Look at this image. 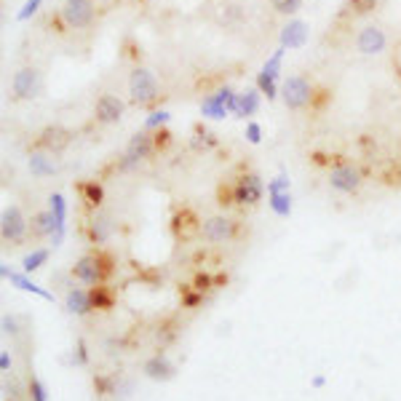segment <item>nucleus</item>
Returning <instances> with one entry per match:
<instances>
[{"label":"nucleus","mask_w":401,"mask_h":401,"mask_svg":"<svg viewBox=\"0 0 401 401\" xmlns=\"http://www.w3.org/2000/svg\"><path fill=\"white\" fill-rule=\"evenodd\" d=\"M41 3H43V0H27V3L22 6V11L16 14V19H19V22H27L30 16H35V14H38Z\"/></svg>","instance_id":"obj_35"},{"label":"nucleus","mask_w":401,"mask_h":401,"mask_svg":"<svg viewBox=\"0 0 401 401\" xmlns=\"http://www.w3.org/2000/svg\"><path fill=\"white\" fill-rule=\"evenodd\" d=\"M48 262V249H33L30 255L22 257V273H35V270H41V267Z\"/></svg>","instance_id":"obj_22"},{"label":"nucleus","mask_w":401,"mask_h":401,"mask_svg":"<svg viewBox=\"0 0 401 401\" xmlns=\"http://www.w3.org/2000/svg\"><path fill=\"white\" fill-rule=\"evenodd\" d=\"M246 139H249L252 145H260V142H262V126L255 121L246 123Z\"/></svg>","instance_id":"obj_36"},{"label":"nucleus","mask_w":401,"mask_h":401,"mask_svg":"<svg viewBox=\"0 0 401 401\" xmlns=\"http://www.w3.org/2000/svg\"><path fill=\"white\" fill-rule=\"evenodd\" d=\"M56 230V223H54V214L48 212H38L33 217V233L35 235H54Z\"/></svg>","instance_id":"obj_23"},{"label":"nucleus","mask_w":401,"mask_h":401,"mask_svg":"<svg viewBox=\"0 0 401 401\" xmlns=\"http://www.w3.org/2000/svg\"><path fill=\"white\" fill-rule=\"evenodd\" d=\"M65 308L73 316H89L94 311V302H91V292L80 289V287H70L65 294Z\"/></svg>","instance_id":"obj_18"},{"label":"nucleus","mask_w":401,"mask_h":401,"mask_svg":"<svg viewBox=\"0 0 401 401\" xmlns=\"http://www.w3.org/2000/svg\"><path fill=\"white\" fill-rule=\"evenodd\" d=\"M169 137H171V134H169L166 129H161V132H156V134H153V139H156V147H164V145H169Z\"/></svg>","instance_id":"obj_42"},{"label":"nucleus","mask_w":401,"mask_h":401,"mask_svg":"<svg viewBox=\"0 0 401 401\" xmlns=\"http://www.w3.org/2000/svg\"><path fill=\"white\" fill-rule=\"evenodd\" d=\"M348 3L356 14H369L378 9V0H348Z\"/></svg>","instance_id":"obj_38"},{"label":"nucleus","mask_w":401,"mask_h":401,"mask_svg":"<svg viewBox=\"0 0 401 401\" xmlns=\"http://www.w3.org/2000/svg\"><path fill=\"white\" fill-rule=\"evenodd\" d=\"M267 203H270L273 214H279V217L292 214V193H273V196H267Z\"/></svg>","instance_id":"obj_24"},{"label":"nucleus","mask_w":401,"mask_h":401,"mask_svg":"<svg viewBox=\"0 0 401 401\" xmlns=\"http://www.w3.org/2000/svg\"><path fill=\"white\" fill-rule=\"evenodd\" d=\"M0 326H3V334H16V332H19V324H16V319H14V316H3V319H0Z\"/></svg>","instance_id":"obj_39"},{"label":"nucleus","mask_w":401,"mask_h":401,"mask_svg":"<svg viewBox=\"0 0 401 401\" xmlns=\"http://www.w3.org/2000/svg\"><path fill=\"white\" fill-rule=\"evenodd\" d=\"M9 369H11V353L0 351V372H9Z\"/></svg>","instance_id":"obj_43"},{"label":"nucleus","mask_w":401,"mask_h":401,"mask_svg":"<svg viewBox=\"0 0 401 401\" xmlns=\"http://www.w3.org/2000/svg\"><path fill=\"white\" fill-rule=\"evenodd\" d=\"M73 361H75V364H80V367H83V364H89V353H86V343H83V340H78Z\"/></svg>","instance_id":"obj_40"},{"label":"nucleus","mask_w":401,"mask_h":401,"mask_svg":"<svg viewBox=\"0 0 401 401\" xmlns=\"http://www.w3.org/2000/svg\"><path fill=\"white\" fill-rule=\"evenodd\" d=\"M110 260L102 255H89V257H80L78 262L73 265V276L86 284V287H102V281L110 276Z\"/></svg>","instance_id":"obj_2"},{"label":"nucleus","mask_w":401,"mask_h":401,"mask_svg":"<svg viewBox=\"0 0 401 401\" xmlns=\"http://www.w3.org/2000/svg\"><path fill=\"white\" fill-rule=\"evenodd\" d=\"M393 67L399 70V75H401V46L396 48V54H393Z\"/></svg>","instance_id":"obj_45"},{"label":"nucleus","mask_w":401,"mask_h":401,"mask_svg":"<svg viewBox=\"0 0 401 401\" xmlns=\"http://www.w3.org/2000/svg\"><path fill=\"white\" fill-rule=\"evenodd\" d=\"M169 121H171V112L169 110H153L145 118V132H161V129H166Z\"/></svg>","instance_id":"obj_27"},{"label":"nucleus","mask_w":401,"mask_h":401,"mask_svg":"<svg viewBox=\"0 0 401 401\" xmlns=\"http://www.w3.org/2000/svg\"><path fill=\"white\" fill-rule=\"evenodd\" d=\"M270 6L281 16H294L302 9V0H270Z\"/></svg>","instance_id":"obj_31"},{"label":"nucleus","mask_w":401,"mask_h":401,"mask_svg":"<svg viewBox=\"0 0 401 401\" xmlns=\"http://www.w3.org/2000/svg\"><path fill=\"white\" fill-rule=\"evenodd\" d=\"M279 41L284 48H302L308 43V24L302 19H289V22L281 27Z\"/></svg>","instance_id":"obj_16"},{"label":"nucleus","mask_w":401,"mask_h":401,"mask_svg":"<svg viewBox=\"0 0 401 401\" xmlns=\"http://www.w3.org/2000/svg\"><path fill=\"white\" fill-rule=\"evenodd\" d=\"M94 14H97V9L91 0H65L59 16L70 30H86L94 22Z\"/></svg>","instance_id":"obj_6"},{"label":"nucleus","mask_w":401,"mask_h":401,"mask_svg":"<svg viewBox=\"0 0 401 401\" xmlns=\"http://www.w3.org/2000/svg\"><path fill=\"white\" fill-rule=\"evenodd\" d=\"M265 196V185H262V177L255 174V171H246L244 177L235 182L233 188V200L241 203V206H257Z\"/></svg>","instance_id":"obj_7"},{"label":"nucleus","mask_w":401,"mask_h":401,"mask_svg":"<svg viewBox=\"0 0 401 401\" xmlns=\"http://www.w3.org/2000/svg\"><path fill=\"white\" fill-rule=\"evenodd\" d=\"M123 112H126V102L121 97H115V94H102L97 105H94V118L105 123V126L118 123L123 118Z\"/></svg>","instance_id":"obj_10"},{"label":"nucleus","mask_w":401,"mask_h":401,"mask_svg":"<svg viewBox=\"0 0 401 401\" xmlns=\"http://www.w3.org/2000/svg\"><path fill=\"white\" fill-rule=\"evenodd\" d=\"M27 166H30V174H33L35 179H48L59 171V166L54 164V158L48 156L46 150H35V153H30Z\"/></svg>","instance_id":"obj_19"},{"label":"nucleus","mask_w":401,"mask_h":401,"mask_svg":"<svg viewBox=\"0 0 401 401\" xmlns=\"http://www.w3.org/2000/svg\"><path fill=\"white\" fill-rule=\"evenodd\" d=\"M212 287H214V279L209 276V273H198L196 281H193V289L200 292V294H203V292H209Z\"/></svg>","instance_id":"obj_37"},{"label":"nucleus","mask_w":401,"mask_h":401,"mask_svg":"<svg viewBox=\"0 0 401 401\" xmlns=\"http://www.w3.org/2000/svg\"><path fill=\"white\" fill-rule=\"evenodd\" d=\"M385 46H388V38H385V33H383L380 27H375V24L364 27V30L356 35V48H358V54H364V56L383 54Z\"/></svg>","instance_id":"obj_12"},{"label":"nucleus","mask_w":401,"mask_h":401,"mask_svg":"<svg viewBox=\"0 0 401 401\" xmlns=\"http://www.w3.org/2000/svg\"><path fill=\"white\" fill-rule=\"evenodd\" d=\"M284 54H287V48L284 46H279L276 51H273V56L267 59L265 65H262V73H267L270 78H276L279 80V75H281V62H284Z\"/></svg>","instance_id":"obj_28"},{"label":"nucleus","mask_w":401,"mask_h":401,"mask_svg":"<svg viewBox=\"0 0 401 401\" xmlns=\"http://www.w3.org/2000/svg\"><path fill=\"white\" fill-rule=\"evenodd\" d=\"M200 115L220 121V118H225V115H230V110H228V105L220 100V94H209L206 100L200 102Z\"/></svg>","instance_id":"obj_21"},{"label":"nucleus","mask_w":401,"mask_h":401,"mask_svg":"<svg viewBox=\"0 0 401 401\" xmlns=\"http://www.w3.org/2000/svg\"><path fill=\"white\" fill-rule=\"evenodd\" d=\"M11 91L16 100H35L41 94V73L35 67H22L11 78Z\"/></svg>","instance_id":"obj_9"},{"label":"nucleus","mask_w":401,"mask_h":401,"mask_svg":"<svg viewBox=\"0 0 401 401\" xmlns=\"http://www.w3.org/2000/svg\"><path fill=\"white\" fill-rule=\"evenodd\" d=\"M91 302H94V308H100V311H110L112 308V297L110 292L105 289V287H91Z\"/></svg>","instance_id":"obj_30"},{"label":"nucleus","mask_w":401,"mask_h":401,"mask_svg":"<svg viewBox=\"0 0 401 401\" xmlns=\"http://www.w3.org/2000/svg\"><path fill=\"white\" fill-rule=\"evenodd\" d=\"M361 171L351 164H334L332 171H329V188L337 190V193H346V196H353L361 188Z\"/></svg>","instance_id":"obj_8"},{"label":"nucleus","mask_w":401,"mask_h":401,"mask_svg":"<svg viewBox=\"0 0 401 401\" xmlns=\"http://www.w3.org/2000/svg\"><path fill=\"white\" fill-rule=\"evenodd\" d=\"M260 110V89H246L238 94V102H235V118H252Z\"/></svg>","instance_id":"obj_20"},{"label":"nucleus","mask_w":401,"mask_h":401,"mask_svg":"<svg viewBox=\"0 0 401 401\" xmlns=\"http://www.w3.org/2000/svg\"><path fill=\"white\" fill-rule=\"evenodd\" d=\"M153 150H156V139L150 137V132H137L129 139V145L123 150V158H121V169L123 171H129V169L139 166L142 161L153 156Z\"/></svg>","instance_id":"obj_5"},{"label":"nucleus","mask_w":401,"mask_h":401,"mask_svg":"<svg viewBox=\"0 0 401 401\" xmlns=\"http://www.w3.org/2000/svg\"><path fill=\"white\" fill-rule=\"evenodd\" d=\"M161 97V86L158 78L147 70V67H134L129 75V100L137 107H150L153 102Z\"/></svg>","instance_id":"obj_1"},{"label":"nucleus","mask_w":401,"mask_h":401,"mask_svg":"<svg viewBox=\"0 0 401 401\" xmlns=\"http://www.w3.org/2000/svg\"><path fill=\"white\" fill-rule=\"evenodd\" d=\"M38 142H41L46 153H62L73 142V132H67L65 126H46Z\"/></svg>","instance_id":"obj_15"},{"label":"nucleus","mask_w":401,"mask_h":401,"mask_svg":"<svg viewBox=\"0 0 401 401\" xmlns=\"http://www.w3.org/2000/svg\"><path fill=\"white\" fill-rule=\"evenodd\" d=\"M281 100L289 110H305L313 102V86L308 78L302 75H292V78L284 80L281 86Z\"/></svg>","instance_id":"obj_3"},{"label":"nucleus","mask_w":401,"mask_h":401,"mask_svg":"<svg viewBox=\"0 0 401 401\" xmlns=\"http://www.w3.org/2000/svg\"><path fill=\"white\" fill-rule=\"evenodd\" d=\"M30 399L33 401H48V388L38 378L30 380Z\"/></svg>","instance_id":"obj_34"},{"label":"nucleus","mask_w":401,"mask_h":401,"mask_svg":"<svg viewBox=\"0 0 401 401\" xmlns=\"http://www.w3.org/2000/svg\"><path fill=\"white\" fill-rule=\"evenodd\" d=\"M289 174H284L281 171L279 177H273L270 182H267V196H273V193H289Z\"/></svg>","instance_id":"obj_32"},{"label":"nucleus","mask_w":401,"mask_h":401,"mask_svg":"<svg viewBox=\"0 0 401 401\" xmlns=\"http://www.w3.org/2000/svg\"><path fill=\"white\" fill-rule=\"evenodd\" d=\"M241 19H244L241 6H223V11H220V22L223 24H233V22H241Z\"/></svg>","instance_id":"obj_33"},{"label":"nucleus","mask_w":401,"mask_h":401,"mask_svg":"<svg viewBox=\"0 0 401 401\" xmlns=\"http://www.w3.org/2000/svg\"><path fill=\"white\" fill-rule=\"evenodd\" d=\"M311 385L313 388H324V385H326V378H324V375H316V378L311 380Z\"/></svg>","instance_id":"obj_44"},{"label":"nucleus","mask_w":401,"mask_h":401,"mask_svg":"<svg viewBox=\"0 0 401 401\" xmlns=\"http://www.w3.org/2000/svg\"><path fill=\"white\" fill-rule=\"evenodd\" d=\"M48 212L54 214V223H56L51 244L59 246L65 241V233H67V200L62 193H51V196H48Z\"/></svg>","instance_id":"obj_14"},{"label":"nucleus","mask_w":401,"mask_h":401,"mask_svg":"<svg viewBox=\"0 0 401 401\" xmlns=\"http://www.w3.org/2000/svg\"><path fill=\"white\" fill-rule=\"evenodd\" d=\"M200 297H203L200 292H188V289H185V297H182V305H185V308H196V305H198V302H200Z\"/></svg>","instance_id":"obj_41"},{"label":"nucleus","mask_w":401,"mask_h":401,"mask_svg":"<svg viewBox=\"0 0 401 401\" xmlns=\"http://www.w3.org/2000/svg\"><path fill=\"white\" fill-rule=\"evenodd\" d=\"M89 235L94 244H105L107 241V235H110V223H107V217H94L91 220V228H89Z\"/></svg>","instance_id":"obj_25"},{"label":"nucleus","mask_w":401,"mask_h":401,"mask_svg":"<svg viewBox=\"0 0 401 401\" xmlns=\"http://www.w3.org/2000/svg\"><path fill=\"white\" fill-rule=\"evenodd\" d=\"M145 375L150 380H158V383H166L177 375V367L171 364V358L166 353H156V356H150L145 361Z\"/></svg>","instance_id":"obj_17"},{"label":"nucleus","mask_w":401,"mask_h":401,"mask_svg":"<svg viewBox=\"0 0 401 401\" xmlns=\"http://www.w3.org/2000/svg\"><path fill=\"white\" fill-rule=\"evenodd\" d=\"M235 230H238V225H235V220H230V217H209L206 223L200 225L203 238L212 241V244L230 241V238L235 235Z\"/></svg>","instance_id":"obj_11"},{"label":"nucleus","mask_w":401,"mask_h":401,"mask_svg":"<svg viewBox=\"0 0 401 401\" xmlns=\"http://www.w3.org/2000/svg\"><path fill=\"white\" fill-rule=\"evenodd\" d=\"M257 89H260V94H265L267 100H276L281 94L279 86H276V78H270L262 70H260V75H257Z\"/></svg>","instance_id":"obj_29"},{"label":"nucleus","mask_w":401,"mask_h":401,"mask_svg":"<svg viewBox=\"0 0 401 401\" xmlns=\"http://www.w3.org/2000/svg\"><path fill=\"white\" fill-rule=\"evenodd\" d=\"M0 276L9 281L11 287H16V289H22V292H30V294H35V297H41V300H48V302H54V294L51 292H46L43 287H38L27 273H16V270H11V267L6 265V262H0Z\"/></svg>","instance_id":"obj_13"},{"label":"nucleus","mask_w":401,"mask_h":401,"mask_svg":"<svg viewBox=\"0 0 401 401\" xmlns=\"http://www.w3.org/2000/svg\"><path fill=\"white\" fill-rule=\"evenodd\" d=\"M80 190H83V200L89 203V209H100L102 200H105V190L100 182H86Z\"/></svg>","instance_id":"obj_26"},{"label":"nucleus","mask_w":401,"mask_h":401,"mask_svg":"<svg viewBox=\"0 0 401 401\" xmlns=\"http://www.w3.org/2000/svg\"><path fill=\"white\" fill-rule=\"evenodd\" d=\"M27 230H30V223L22 214L19 206H6L3 214H0V235L6 244H22L27 238Z\"/></svg>","instance_id":"obj_4"}]
</instances>
